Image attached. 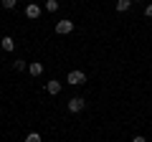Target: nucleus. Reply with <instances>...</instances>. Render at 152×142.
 I'll return each mask as SVG.
<instances>
[{
    "label": "nucleus",
    "instance_id": "nucleus-1",
    "mask_svg": "<svg viewBox=\"0 0 152 142\" xmlns=\"http://www.w3.org/2000/svg\"><path fill=\"white\" fill-rule=\"evenodd\" d=\"M66 81H69L71 86H81V84H86V71H81V69H74V71H69Z\"/></svg>",
    "mask_w": 152,
    "mask_h": 142
},
{
    "label": "nucleus",
    "instance_id": "nucleus-2",
    "mask_svg": "<svg viewBox=\"0 0 152 142\" xmlns=\"http://www.w3.org/2000/svg\"><path fill=\"white\" fill-rule=\"evenodd\" d=\"M66 107H69L71 114H79V112L86 109V99H84V97H74V99H69V104H66Z\"/></svg>",
    "mask_w": 152,
    "mask_h": 142
},
{
    "label": "nucleus",
    "instance_id": "nucleus-3",
    "mask_svg": "<svg viewBox=\"0 0 152 142\" xmlns=\"http://www.w3.org/2000/svg\"><path fill=\"white\" fill-rule=\"evenodd\" d=\"M71 31H74V20H58L56 23V33L58 36H69Z\"/></svg>",
    "mask_w": 152,
    "mask_h": 142
},
{
    "label": "nucleus",
    "instance_id": "nucleus-4",
    "mask_svg": "<svg viewBox=\"0 0 152 142\" xmlns=\"http://www.w3.org/2000/svg\"><path fill=\"white\" fill-rule=\"evenodd\" d=\"M41 5H38V3H28L26 5V18H31V20H36V18H41Z\"/></svg>",
    "mask_w": 152,
    "mask_h": 142
},
{
    "label": "nucleus",
    "instance_id": "nucleus-5",
    "mask_svg": "<svg viewBox=\"0 0 152 142\" xmlns=\"http://www.w3.org/2000/svg\"><path fill=\"white\" fill-rule=\"evenodd\" d=\"M46 91H48L51 97H56V94L61 91V81H58V79H51V81H46Z\"/></svg>",
    "mask_w": 152,
    "mask_h": 142
},
{
    "label": "nucleus",
    "instance_id": "nucleus-6",
    "mask_svg": "<svg viewBox=\"0 0 152 142\" xmlns=\"http://www.w3.org/2000/svg\"><path fill=\"white\" fill-rule=\"evenodd\" d=\"M0 48L5 51V53H10V51L15 48V41H13L10 36H3V38H0Z\"/></svg>",
    "mask_w": 152,
    "mask_h": 142
},
{
    "label": "nucleus",
    "instance_id": "nucleus-7",
    "mask_svg": "<svg viewBox=\"0 0 152 142\" xmlns=\"http://www.w3.org/2000/svg\"><path fill=\"white\" fill-rule=\"evenodd\" d=\"M28 74H31V76H41V74H43V64H41V61L28 64Z\"/></svg>",
    "mask_w": 152,
    "mask_h": 142
},
{
    "label": "nucleus",
    "instance_id": "nucleus-8",
    "mask_svg": "<svg viewBox=\"0 0 152 142\" xmlns=\"http://www.w3.org/2000/svg\"><path fill=\"white\" fill-rule=\"evenodd\" d=\"M114 8H117L119 13H127L132 8V0H117V5H114Z\"/></svg>",
    "mask_w": 152,
    "mask_h": 142
},
{
    "label": "nucleus",
    "instance_id": "nucleus-9",
    "mask_svg": "<svg viewBox=\"0 0 152 142\" xmlns=\"http://www.w3.org/2000/svg\"><path fill=\"white\" fill-rule=\"evenodd\" d=\"M58 10V0H46V13H56Z\"/></svg>",
    "mask_w": 152,
    "mask_h": 142
},
{
    "label": "nucleus",
    "instance_id": "nucleus-10",
    "mask_svg": "<svg viewBox=\"0 0 152 142\" xmlns=\"http://www.w3.org/2000/svg\"><path fill=\"white\" fill-rule=\"evenodd\" d=\"M26 59H15V61H13V69H15V71H26Z\"/></svg>",
    "mask_w": 152,
    "mask_h": 142
},
{
    "label": "nucleus",
    "instance_id": "nucleus-11",
    "mask_svg": "<svg viewBox=\"0 0 152 142\" xmlns=\"http://www.w3.org/2000/svg\"><path fill=\"white\" fill-rule=\"evenodd\" d=\"M26 142H41V135H38V132H31V135L26 137Z\"/></svg>",
    "mask_w": 152,
    "mask_h": 142
},
{
    "label": "nucleus",
    "instance_id": "nucleus-12",
    "mask_svg": "<svg viewBox=\"0 0 152 142\" xmlns=\"http://www.w3.org/2000/svg\"><path fill=\"white\" fill-rule=\"evenodd\" d=\"M0 3H3V8H5V10H10V8H15L18 0H0Z\"/></svg>",
    "mask_w": 152,
    "mask_h": 142
},
{
    "label": "nucleus",
    "instance_id": "nucleus-13",
    "mask_svg": "<svg viewBox=\"0 0 152 142\" xmlns=\"http://www.w3.org/2000/svg\"><path fill=\"white\" fill-rule=\"evenodd\" d=\"M145 15H147V18H152V3H147V8H145Z\"/></svg>",
    "mask_w": 152,
    "mask_h": 142
},
{
    "label": "nucleus",
    "instance_id": "nucleus-14",
    "mask_svg": "<svg viewBox=\"0 0 152 142\" xmlns=\"http://www.w3.org/2000/svg\"><path fill=\"white\" fill-rule=\"evenodd\" d=\"M132 142H147V140H145L142 135H137V137H132Z\"/></svg>",
    "mask_w": 152,
    "mask_h": 142
},
{
    "label": "nucleus",
    "instance_id": "nucleus-15",
    "mask_svg": "<svg viewBox=\"0 0 152 142\" xmlns=\"http://www.w3.org/2000/svg\"><path fill=\"white\" fill-rule=\"evenodd\" d=\"M28 3H33V0H28Z\"/></svg>",
    "mask_w": 152,
    "mask_h": 142
}]
</instances>
